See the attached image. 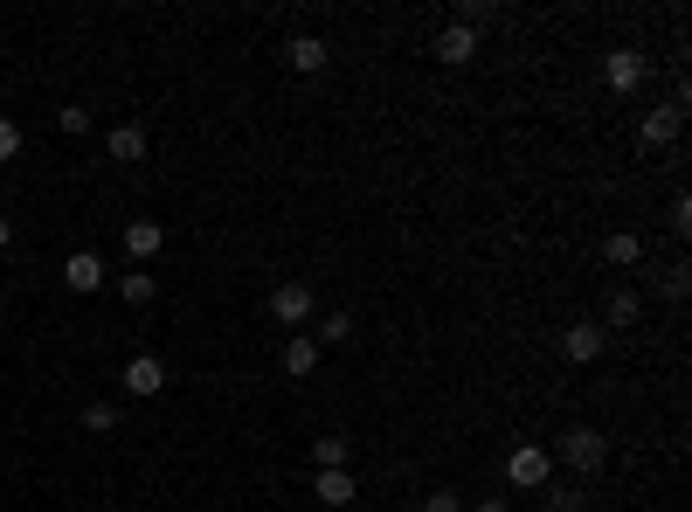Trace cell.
Listing matches in <instances>:
<instances>
[{
    "instance_id": "6da1fadb",
    "label": "cell",
    "mask_w": 692,
    "mask_h": 512,
    "mask_svg": "<svg viewBox=\"0 0 692 512\" xmlns=\"http://www.w3.org/2000/svg\"><path fill=\"white\" fill-rule=\"evenodd\" d=\"M561 464H568L575 471V478H595V471H603L609 464V436L603 429H568V436H561Z\"/></svg>"
},
{
    "instance_id": "7402d4cb",
    "label": "cell",
    "mask_w": 692,
    "mask_h": 512,
    "mask_svg": "<svg viewBox=\"0 0 692 512\" xmlns=\"http://www.w3.org/2000/svg\"><path fill=\"white\" fill-rule=\"evenodd\" d=\"M340 339H353V319L347 312H326L319 319V347H340Z\"/></svg>"
},
{
    "instance_id": "7a4b0ae2",
    "label": "cell",
    "mask_w": 692,
    "mask_h": 512,
    "mask_svg": "<svg viewBox=\"0 0 692 512\" xmlns=\"http://www.w3.org/2000/svg\"><path fill=\"white\" fill-rule=\"evenodd\" d=\"M506 485H513V491H540V485H554V450H548V444H513V458H506Z\"/></svg>"
},
{
    "instance_id": "ba28073f",
    "label": "cell",
    "mask_w": 692,
    "mask_h": 512,
    "mask_svg": "<svg viewBox=\"0 0 692 512\" xmlns=\"http://www.w3.org/2000/svg\"><path fill=\"white\" fill-rule=\"evenodd\" d=\"M160 388H166V367H160L153 353H133V360H125V395H139V402H153Z\"/></svg>"
},
{
    "instance_id": "3957f363",
    "label": "cell",
    "mask_w": 692,
    "mask_h": 512,
    "mask_svg": "<svg viewBox=\"0 0 692 512\" xmlns=\"http://www.w3.org/2000/svg\"><path fill=\"white\" fill-rule=\"evenodd\" d=\"M270 319H277V326H305V319H312V284L305 277L277 284V291H270Z\"/></svg>"
},
{
    "instance_id": "4316f807",
    "label": "cell",
    "mask_w": 692,
    "mask_h": 512,
    "mask_svg": "<svg viewBox=\"0 0 692 512\" xmlns=\"http://www.w3.org/2000/svg\"><path fill=\"white\" fill-rule=\"evenodd\" d=\"M671 229H679V236L692 229V201H685V195H671Z\"/></svg>"
},
{
    "instance_id": "e0dca14e",
    "label": "cell",
    "mask_w": 692,
    "mask_h": 512,
    "mask_svg": "<svg viewBox=\"0 0 692 512\" xmlns=\"http://www.w3.org/2000/svg\"><path fill=\"white\" fill-rule=\"evenodd\" d=\"M118 298H125V305H153V298H160V277H153V271H139V263H133V271L118 277Z\"/></svg>"
},
{
    "instance_id": "f546056e",
    "label": "cell",
    "mask_w": 692,
    "mask_h": 512,
    "mask_svg": "<svg viewBox=\"0 0 692 512\" xmlns=\"http://www.w3.org/2000/svg\"><path fill=\"white\" fill-rule=\"evenodd\" d=\"M0 215H8V195H0Z\"/></svg>"
},
{
    "instance_id": "9a60e30c",
    "label": "cell",
    "mask_w": 692,
    "mask_h": 512,
    "mask_svg": "<svg viewBox=\"0 0 692 512\" xmlns=\"http://www.w3.org/2000/svg\"><path fill=\"white\" fill-rule=\"evenodd\" d=\"M603 263H609V271H638V263H644V236L616 229V236L603 242Z\"/></svg>"
},
{
    "instance_id": "52a82bcc",
    "label": "cell",
    "mask_w": 692,
    "mask_h": 512,
    "mask_svg": "<svg viewBox=\"0 0 692 512\" xmlns=\"http://www.w3.org/2000/svg\"><path fill=\"white\" fill-rule=\"evenodd\" d=\"M104 277H111V271H104V257H98V250H77V257L63 263V284H70V291H77V298L104 291Z\"/></svg>"
},
{
    "instance_id": "30bf717a",
    "label": "cell",
    "mask_w": 692,
    "mask_h": 512,
    "mask_svg": "<svg viewBox=\"0 0 692 512\" xmlns=\"http://www.w3.org/2000/svg\"><path fill=\"white\" fill-rule=\"evenodd\" d=\"M160 242H166V229H160V222H125V257H133L139 271H153Z\"/></svg>"
},
{
    "instance_id": "f1b7e54d",
    "label": "cell",
    "mask_w": 692,
    "mask_h": 512,
    "mask_svg": "<svg viewBox=\"0 0 692 512\" xmlns=\"http://www.w3.org/2000/svg\"><path fill=\"white\" fill-rule=\"evenodd\" d=\"M8 242H14V222H8V215H0V250H8Z\"/></svg>"
},
{
    "instance_id": "484cf974",
    "label": "cell",
    "mask_w": 692,
    "mask_h": 512,
    "mask_svg": "<svg viewBox=\"0 0 692 512\" xmlns=\"http://www.w3.org/2000/svg\"><path fill=\"white\" fill-rule=\"evenodd\" d=\"M692 271H685V263H671V271H665V298H685L692 291V284H685Z\"/></svg>"
},
{
    "instance_id": "ffe728a7",
    "label": "cell",
    "mask_w": 692,
    "mask_h": 512,
    "mask_svg": "<svg viewBox=\"0 0 692 512\" xmlns=\"http://www.w3.org/2000/svg\"><path fill=\"white\" fill-rule=\"evenodd\" d=\"M84 429L90 436H111V429H118V402H90L84 409Z\"/></svg>"
},
{
    "instance_id": "5bb4252c",
    "label": "cell",
    "mask_w": 692,
    "mask_h": 512,
    "mask_svg": "<svg viewBox=\"0 0 692 512\" xmlns=\"http://www.w3.org/2000/svg\"><path fill=\"white\" fill-rule=\"evenodd\" d=\"M312 491H319V505H353L361 499V485H353V471H312Z\"/></svg>"
},
{
    "instance_id": "603a6c76",
    "label": "cell",
    "mask_w": 692,
    "mask_h": 512,
    "mask_svg": "<svg viewBox=\"0 0 692 512\" xmlns=\"http://www.w3.org/2000/svg\"><path fill=\"white\" fill-rule=\"evenodd\" d=\"M55 125H63L70 139H84V132H90V111H84V104H63V111H55Z\"/></svg>"
},
{
    "instance_id": "d6986e66",
    "label": "cell",
    "mask_w": 692,
    "mask_h": 512,
    "mask_svg": "<svg viewBox=\"0 0 692 512\" xmlns=\"http://www.w3.org/2000/svg\"><path fill=\"white\" fill-rule=\"evenodd\" d=\"M492 22H499L492 0H457V28H471V35H478V28H492Z\"/></svg>"
},
{
    "instance_id": "8fae6325",
    "label": "cell",
    "mask_w": 692,
    "mask_h": 512,
    "mask_svg": "<svg viewBox=\"0 0 692 512\" xmlns=\"http://www.w3.org/2000/svg\"><path fill=\"white\" fill-rule=\"evenodd\" d=\"M638 319H644V298L630 291V284H616V291H609V305H603V333H630Z\"/></svg>"
},
{
    "instance_id": "4fadbf2b",
    "label": "cell",
    "mask_w": 692,
    "mask_h": 512,
    "mask_svg": "<svg viewBox=\"0 0 692 512\" xmlns=\"http://www.w3.org/2000/svg\"><path fill=\"white\" fill-rule=\"evenodd\" d=\"M104 153L118 160V166H139L146 160V125H111L104 132Z\"/></svg>"
},
{
    "instance_id": "8992f818",
    "label": "cell",
    "mask_w": 692,
    "mask_h": 512,
    "mask_svg": "<svg viewBox=\"0 0 692 512\" xmlns=\"http://www.w3.org/2000/svg\"><path fill=\"white\" fill-rule=\"evenodd\" d=\"M679 125H685V111H679V104L644 111V118H638V146H644V153H658V146H671V139H679Z\"/></svg>"
},
{
    "instance_id": "d4e9b609",
    "label": "cell",
    "mask_w": 692,
    "mask_h": 512,
    "mask_svg": "<svg viewBox=\"0 0 692 512\" xmlns=\"http://www.w3.org/2000/svg\"><path fill=\"white\" fill-rule=\"evenodd\" d=\"M14 153H22V125L0 118V160H14Z\"/></svg>"
},
{
    "instance_id": "cb8c5ba5",
    "label": "cell",
    "mask_w": 692,
    "mask_h": 512,
    "mask_svg": "<svg viewBox=\"0 0 692 512\" xmlns=\"http://www.w3.org/2000/svg\"><path fill=\"white\" fill-rule=\"evenodd\" d=\"M423 512H471V505H464V491H429Z\"/></svg>"
},
{
    "instance_id": "7c38bea8",
    "label": "cell",
    "mask_w": 692,
    "mask_h": 512,
    "mask_svg": "<svg viewBox=\"0 0 692 512\" xmlns=\"http://www.w3.org/2000/svg\"><path fill=\"white\" fill-rule=\"evenodd\" d=\"M429 55H437V63H451V70H457V63H471V55H478V35L451 22V28L437 35V42H429Z\"/></svg>"
},
{
    "instance_id": "5b68a950",
    "label": "cell",
    "mask_w": 692,
    "mask_h": 512,
    "mask_svg": "<svg viewBox=\"0 0 692 512\" xmlns=\"http://www.w3.org/2000/svg\"><path fill=\"white\" fill-rule=\"evenodd\" d=\"M603 347H609V333L595 326V319H575V326L561 333V353H568L575 367H589V360H603Z\"/></svg>"
},
{
    "instance_id": "83f0119b",
    "label": "cell",
    "mask_w": 692,
    "mask_h": 512,
    "mask_svg": "<svg viewBox=\"0 0 692 512\" xmlns=\"http://www.w3.org/2000/svg\"><path fill=\"white\" fill-rule=\"evenodd\" d=\"M471 512H513V505H506V499H478Z\"/></svg>"
},
{
    "instance_id": "ac0fdd59",
    "label": "cell",
    "mask_w": 692,
    "mask_h": 512,
    "mask_svg": "<svg viewBox=\"0 0 692 512\" xmlns=\"http://www.w3.org/2000/svg\"><path fill=\"white\" fill-rule=\"evenodd\" d=\"M347 458H353L347 436H319V444H312V471H347Z\"/></svg>"
},
{
    "instance_id": "2e32d148",
    "label": "cell",
    "mask_w": 692,
    "mask_h": 512,
    "mask_svg": "<svg viewBox=\"0 0 692 512\" xmlns=\"http://www.w3.org/2000/svg\"><path fill=\"white\" fill-rule=\"evenodd\" d=\"M312 367H319V339H312V333H298V339H285V374H291V382H305Z\"/></svg>"
},
{
    "instance_id": "44dd1931",
    "label": "cell",
    "mask_w": 692,
    "mask_h": 512,
    "mask_svg": "<svg viewBox=\"0 0 692 512\" xmlns=\"http://www.w3.org/2000/svg\"><path fill=\"white\" fill-rule=\"evenodd\" d=\"M540 499H548V512H582V491L575 485H540Z\"/></svg>"
},
{
    "instance_id": "9c48e42d",
    "label": "cell",
    "mask_w": 692,
    "mask_h": 512,
    "mask_svg": "<svg viewBox=\"0 0 692 512\" xmlns=\"http://www.w3.org/2000/svg\"><path fill=\"white\" fill-rule=\"evenodd\" d=\"M285 63L298 70V77H319V70L332 63V49L319 42V35H291V42H285Z\"/></svg>"
},
{
    "instance_id": "277c9868",
    "label": "cell",
    "mask_w": 692,
    "mask_h": 512,
    "mask_svg": "<svg viewBox=\"0 0 692 512\" xmlns=\"http://www.w3.org/2000/svg\"><path fill=\"white\" fill-rule=\"evenodd\" d=\"M644 49H609L603 55V77H609V90H616V98H630V90H638L644 84Z\"/></svg>"
}]
</instances>
